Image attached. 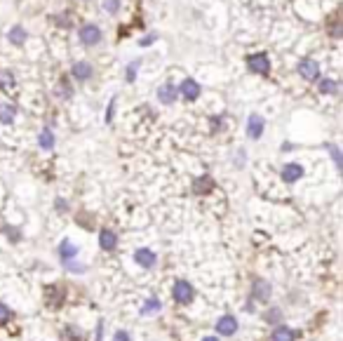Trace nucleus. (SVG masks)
<instances>
[{"mask_svg": "<svg viewBox=\"0 0 343 341\" xmlns=\"http://www.w3.org/2000/svg\"><path fill=\"white\" fill-rule=\"evenodd\" d=\"M266 318L271 320V323H275V320L280 318V311H273V313H271V315H266Z\"/></svg>", "mask_w": 343, "mask_h": 341, "instance_id": "cd10ccee", "label": "nucleus"}, {"mask_svg": "<svg viewBox=\"0 0 343 341\" xmlns=\"http://www.w3.org/2000/svg\"><path fill=\"white\" fill-rule=\"evenodd\" d=\"M294 339H296V334H294V330L287 327V325H277L271 334V341H294Z\"/></svg>", "mask_w": 343, "mask_h": 341, "instance_id": "f8f14e48", "label": "nucleus"}, {"mask_svg": "<svg viewBox=\"0 0 343 341\" xmlns=\"http://www.w3.org/2000/svg\"><path fill=\"white\" fill-rule=\"evenodd\" d=\"M301 177H303V167H301L299 162H289V165H284V169H282V179L287 181V184H294V181H299Z\"/></svg>", "mask_w": 343, "mask_h": 341, "instance_id": "1a4fd4ad", "label": "nucleus"}, {"mask_svg": "<svg viewBox=\"0 0 343 341\" xmlns=\"http://www.w3.org/2000/svg\"><path fill=\"white\" fill-rule=\"evenodd\" d=\"M158 99L169 106V104H174V101L179 99V90L174 87V85H162L160 90H158Z\"/></svg>", "mask_w": 343, "mask_h": 341, "instance_id": "9b49d317", "label": "nucleus"}, {"mask_svg": "<svg viewBox=\"0 0 343 341\" xmlns=\"http://www.w3.org/2000/svg\"><path fill=\"white\" fill-rule=\"evenodd\" d=\"M263 127H266V120L259 116V113H252L247 120V135L249 139H261V135H263Z\"/></svg>", "mask_w": 343, "mask_h": 341, "instance_id": "20e7f679", "label": "nucleus"}, {"mask_svg": "<svg viewBox=\"0 0 343 341\" xmlns=\"http://www.w3.org/2000/svg\"><path fill=\"white\" fill-rule=\"evenodd\" d=\"M179 94L186 101H195L200 97V83H195L193 78H186L181 83V87H179Z\"/></svg>", "mask_w": 343, "mask_h": 341, "instance_id": "423d86ee", "label": "nucleus"}, {"mask_svg": "<svg viewBox=\"0 0 343 341\" xmlns=\"http://www.w3.org/2000/svg\"><path fill=\"white\" fill-rule=\"evenodd\" d=\"M172 296H174L177 304H190L195 299V290L186 282V280H177L174 287H172Z\"/></svg>", "mask_w": 343, "mask_h": 341, "instance_id": "f03ea898", "label": "nucleus"}, {"mask_svg": "<svg viewBox=\"0 0 343 341\" xmlns=\"http://www.w3.org/2000/svg\"><path fill=\"white\" fill-rule=\"evenodd\" d=\"M38 144H40V148H45V151H50L52 146H54V135H52V129H43V132H40Z\"/></svg>", "mask_w": 343, "mask_h": 341, "instance_id": "a211bd4d", "label": "nucleus"}, {"mask_svg": "<svg viewBox=\"0 0 343 341\" xmlns=\"http://www.w3.org/2000/svg\"><path fill=\"white\" fill-rule=\"evenodd\" d=\"M153 40H155L153 35H150V38H144V40H141V45H150V43H153Z\"/></svg>", "mask_w": 343, "mask_h": 341, "instance_id": "c85d7f7f", "label": "nucleus"}, {"mask_svg": "<svg viewBox=\"0 0 343 341\" xmlns=\"http://www.w3.org/2000/svg\"><path fill=\"white\" fill-rule=\"evenodd\" d=\"M75 254H78V247L73 245L71 240H64V242L59 245V257H61V261H71Z\"/></svg>", "mask_w": 343, "mask_h": 341, "instance_id": "2eb2a0df", "label": "nucleus"}, {"mask_svg": "<svg viewBox=\"0 0 343 341\" xmlns=\"http://www.w3.org/2000/svg\"><path fill=\"white\" fill-rule=\"evenodd\" d=\"M113 341H129V334H127V332H116Z\"/></svg>", "mask_w": 343, "mask_h": 341, "instance_id": "bb28decb", "label": "nucleus"}, {"mask_svg": "<svg viewBox=\"0 0 343 341\" xmlns=\"http://www.w3.org/2000/svg\"><path fill=\"white\" fill-rule=\"evenodd\" d=\"M99 40H101V28L99 26H94V24H85V26L80 28V43H83V45L92 47V45H97Z\"/></svg>", "mask_w": 343, "mask_h": 341, "instance_id": "7ed1b4c3", "label": "nucleus"}, {"mask_svg": "<svg viewBox=\"0 0 343 341\" xmlns=\"http://www.w3.org/2000/svg\"><path fill=\"white\" fill-rule=\"evenodd\" d=\"M7 318H10V308H7V306H3V304H0V323H5Z\"/></svg>", "mask_w": 343, "mask_h": 341, "instance_id": "393cba45", "label": "nucleus"}, {"mask_svg": "<svg viewBox=\"0 0 343 341\" xmlns=\"http://www.w3.org/2000/svg\"><path fill=\"white\" fill-rule=\"evenodd\" d=\"M73 75H75L78 80H89V78H92V66H89L87 62L73 64Z\"/></svg>", "mask_w": 343, "mask_h": 341, "instance_id": "4468645a", "label": "nucleus"}, {"mask_svg": "<svg viewBox=\"0 0 343 341\" xmlns=\"http://www.w3.org/2000/svg\"><path fill=\"white\" fill-rule=\"evenodd\" d=\"M137 68H139V62L129 64V73H127V80H129V83H132V80H134V71H137Z\"/></svg>", "mask_w": 343, "mask_h": 341, "instance_id": "a878e982", "label": "nucleus"}, {"mask_svg": "<svg viewBox=\"0 0 343 341\" xmlns=\"http://www.w3.org/2000/svg\"><path fill=\"white\" fill-rule=\"evenodd\" d=\"M329 151H332V156H334V162L341 167V153H338V148H336V146H329Z\"/></svg>", "mask_w": 343, "mask_h": 341, "instance_id": "b1692460", "label": "nucleus"}, {"mask_svg": "<svg viewBox=\"0 0 343 341\" xmlns=\"http://www.w3.org/2000/svg\"><path fill=\"white\" fill-rule=\"evenodd\" d=\"M134 261H137L139 266H144V269H153L158 259H155V252H150V250H146V247H141V250L134 252Z\"/></svg>", "mask_w": 343, "mask_h": 341, "instance_id": "6e6552de", "label": "nucleus"}, {"mask_svg": "<svg viewBox=\"0 0 343 341\" xmlns=\"http://www.w3.org/2000/svg\"><path fill=\"white\" fill-rule=\"evenodd\" d=\"M216 332H219V334H226V336L235 334V332H238V320L233 318V315H223V318L216 320Z\"/></svg>", "mask_w": 343, "mask_h": 341, "instance_id": "0eeeda50", "label": "nucleus"}, {"mask_svg": "<svg viewBox=\"0 0 343 341\" xmlns=\"http://www.w3.org/2000/svg\"><path fill=\"white\" fill-rule=\"evenodd\" d=\"M195 193H205V191H209V188H214V181H209L207 177H202V179H198L195 181Z\"/></svg>", "mask_w": 343, "mask_h": 341, "instance_id": "412c9836", "label": "nucleus"}, {"mask_svg": "<svg viewBox=\"0 0 343 341\" xmlns=\"http://www.w3.org/2000/svg\"><path fill=\"white\" fill-rule=\"evenodd\" d=\"M299 75L303 80H308V83L317 80L320 78V66H317V62H313V59H303V62L299 64Z\"/></svg>", "mask_w": 343, "mask_h": 341, "instance_id": "39448f33", "label": "nucleus"}, {"mask_svg": "<svg viewBox=\"0 0 343 341\" xmlns=\"http://www.w3.org/2000/svg\"><path fill=\"white\" fill-rule=\"evenodd\" d=\"M336 90H338L336 80H322V83H320V92H322V94H336Z\"/></svg>", "mask_w": 343, "mask_h": 341, "instance_id": "aec40b11", "label": "nucleus"}, {"mask_svg": "<svg viewBox=\"0 0 343 341\" xmlns=\"http://www.w3.org/2000/svg\"><path fill=\"white\" fill-rule=\"evenodd\" d=\"M99 247L104 252H113L118 247V235L113 233V231H108V229H104L99 233Z\"/></svg>", "mask_w": 343, "mask_h": 341, "instance_id": "9d476101", "label": "nucleus"}, {"mask_svg": "<svg viewBox=\"0 0 343 341\" xmlns=\"http://www.w3.org/2000/svg\"><path fill=\"white\" fill-rule=\"evenodd\" d=\"M0 90H3V92L14 90V78H12L10 71H0Z\"/></svg>", "mask_w": 343, "mask_h": 341, "instance_id": "6ab92c4d", "label": "nucleus"}, {"mask_svg": "<svg viewBox=\"0 0 343 341\" xmlns=\"http://www.w3.org/2000/svg\"><path fill=\"white\" fill-rule=\"evenodd\" d=\"M104 7L111 12V14H116L118 7H120V0H104Z\"/></svg>", "mask_w": 343, "mask_h": 341, "instance_id": "5701e85b", "label": "nucleus"}, {"mask_svg": "<svg viewBox=\"0 0 343 341\" xmlns=\"http://www.w3.org/2000/svg\"><path fill=\"white\" fill-rule=\"evenodd\" d=\"M202 341H219V339H216V336H205Z\"/></svg>", "mask_w": 343, "mask_h": 341, "instance_id": "c756f323", "label": "nucleus"}, {"mask_svg": "<svg viewBox=\"0 0 343 341\" xmlns=\"http://www.w3.org/2000/svg\"><path fill=\"white\" fill-rule=\"evenodd\" d=\"M247 68L259 73V75H268L271 73V59H268L266 52H254V54L247 56Z\"/></svg>", "mask_w": 343, "mask_h": 341, "instance_id": "f257e3e1", "label": "nucleus"}, {"mask_svg": "<svg viewBox=\"0 0 343 341\" xmlns=\"http://www.w3.org/2000/svg\"><path fill=\"white\" fill-rule=\"evenodd\" d=\"M14 116H17L14 106H10V104H0V123L12 125V123H14Z\"/></svg>", "mask_w": 343, "mask_h": 341, "instance_id": "f3484780", "label": "nucleus"}, {"mask_svg": "<svg viewBox=\"0 0 343 341\" xmlns=\"http://www.w3.org/2000/svg\"><path fill=\"white\" fill-rule=\"evenodd\" d=\"M254 296L261 299V301H268V296H271V285H268L266 280H254Z\"/></svg>", "mask_w": 343, "mask_h": 341, "instance_id": "dca6fc26", "label": "nucleus"}, {"mask_svg": "<svg viewBox=\"0 0 343 341\" xmlns=\"http://www.w3.org/2000/svg\"><path fill=\"white\" fill-rule=\"evenodd\" d=\"M7 40H10L12 45H24L26 43V28H22V26H12L10 28V33H7Z\"/></svg>", "mask_w": 343, "mask_h": 341, "instance_id": "ddd939ff", "label": "nucleus"}, {"mask_svg": "<svg viewBox=\"0 0 343 341\" xmlns=\"http://www.w3.org/2000/svg\"><path fill=\"white\" fill-rule=\"evenodd\" d=\"M158 311H160V301H158V299H148V301L144 304V311H141V313L153 315V313H158Z\"/></svg>", "mask_w": 343, "mask_h": 341, "instance_id": "4be33fe9", "label": "nucleus"}]
</instances>
